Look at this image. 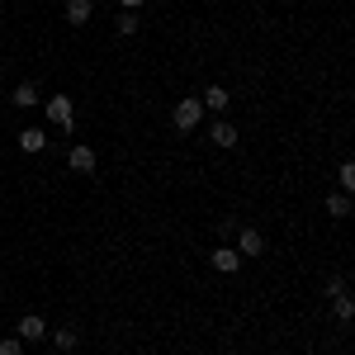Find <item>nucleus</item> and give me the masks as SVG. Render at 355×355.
<instances>
[{
	"mask_svg": "<svg viewBox=\"0 0 355 355\" xmlns=\"http://www.w3.org/2000/svg\"><path fill=\"white\" fill-rule=\"evenodd\" d=\"M43 110H48V123H57L62 133H71V123H76V110H71V100H67V95H53Z\"/></svg>",
	"mask_w": 355,
	"mask_h": 355,
	"instance_id": "nucleus-1",
	"label": "nucleus"
},
{
	"mask_svg": "<svg viewBox=\"0 0 355 355\" xmlns=\"http://www.w3.org/2000/svg\"><path fill=\"white\" fill-rule=\"evenodd\" d=\"M171 119H175V128H180V133H194V128H199V119H204V105H199V100H180Z\"/></svg>",
	"mask_w": 355,
	"mask_h": 355,
	"instance_id": "nucleus-2",
	"label": "nucleus"
},
{
	"mask_svg": "<svg viewBox=\"0 0 355 355\" xmlns=\"http://www.w3.org/2000/svg\"><path fill=\"white\" fill-rule=\"evenodd\" d=\"M232 237H237V256H261V251H266V237H261L256 227H237Z\"/></svg>",
	"mask_w": 355,
	"mask_h": 355,
	"instance_id": "nucleus-3",
	"label": "nucleus"
},
{
	"mask_svg": "<svg viewBox=\"0 0 355 355\" xmlns=\"http://www.w3.org/2000/svg\"><path fill=\"white\" fill-rule=\"evenodd\" d=\"M214 270H223V275H237V270H242L237 246H218V251H214Z\"/></svg>",
	"mask_w": 355,
	"mask_h": 355,
	"instance_id": "nucleus-4",
	"label": "nucleus"
},
{
	"mask_svg": "<svg viewBox=\"0 0 355 355\" xmlns=\"http://www.w3.org/2000/svg\"><path fill=\"white\" fill-rule=\"evenodd\" d=\"M67 162H71V171L90 175V171L100 166V157H95V147H71V157H67Z\"/></svg>",
	"mask_w": 355,
	"mask_h": 355,
	"instance_id": "nucleus-5",
	"label": "nucleus"
},
{
	"mask_svg": "<svg viewBox=\"0 0 355 355\" xmlns=\"http://www.w3.org/2000/svg\"><path fill=\"white\" fill-rule=\"evenodd\" d=\"M90 15H95V0H67V24H90Z\"/></svg>",
	"mask_w": 355,
	"mask_h": 355,
	"instance_id": "nucleus-6",
	"label": "nucleus"
},
{
	"mask_svg": "<svg viewBox=\"0 0 355 355\" xmlns=\"http://www.w3.org/2000/svg\"><path fill=\"white\" fill-rule=\"evenodd\" d=\"M19 336H24V341H43V336H48V322H43L38 313H28V318H19Z\"/></svg>",
	"mask_w": 355,
	"mask_h": 355,
	"instance_id": "nucleus-7",
	"label": "nucleus"
},
{
	"mask_svg": "<svg viewBox=\"0 0 355 355\" xmlns=\"http://www.w3.org/2000/svg\"><path fill=\"white\" fill-rule=\"evenodd\" d=\"M19 110H38V85L33 81H24V85H15V95H10Z\"/></svg>",
	"mask_w": 355,
	"mask_h": 355,
	"instance_id": "nucleus-8",
	"label": "nucleus"
},
{
	"mask_svg": "<svg viewBox=\"0 0 355 355\" xmlns=\"http://www.w3.org/2000/svg\"><path fill=\"white\" fill-rule=\"evenodd\" d=\"M19 147H24L28 157H33V152H43V147H48V137H43V128H24V133H19Z\"/></svg>",
	"mask_w": 355,
	"mask_h": 355,
	"instance_id": "nucleus-9",
	"label": "nucleus"
},
{
	"mask_svg": "<svg viewBox=\"0 0 355 355\" xmlns=\"http://www.w3.org/2000/svg\"><path fill=\"white\" fill-rule=\"evenodd\" d=\"M199 105H204V110H214V114H218V110H227V90H223V85H209Z\"/></svg>",
	"mask_w": 355,
	"mask_h": 355,
	"instance_id": "nucleus-10",
	"label": "nucleus"
},
{
	"mask_svg": "<svg viewBox=\"0 0 355 355\" xmlns=\"http://www.w3.org/2000/svg\"><path fill=\"white\" fill-rule=\"evenodd\" d=\"M76 341H81V331H76V327L53 331V346H57V351H76Z\"/></svg>",
	"mask_w": 355,
	"mask_h": 355,
	"instance_id": "nucleus-11",
	"label": "nucleus"
},
{
	"mask_svg": "<svg viewBox=\"0 0 355 355\" xmlns=\"http://www.w3.org/2000/svg\"><path fill=\"white\" fill-rule=\"evenodd\" d=\"M214 147H237V128L232 123H214Z\"/></svg>",
	"mask_w": 355,
	"mask_h": 355,
	"instance_id": "nucleus-12",
	"label": "nucleus"
},
{
	"mask_svg": "<svg viewBox=\"0 0 355 355\" xmlns=\"http://www.w3.org/2000/svg\"><path fill=\"white\" fill-rule=\"evenodd\" d=\"M327 214L331 218H346L351 214V194H327Z\"/></svg>",
	"mask_w": 355,
	"mask_h": 355,
	"instance_id": "nucleus-13",
	"label": "nucleus"
},
{
	"mask_svg": "<svg viewBox=\"0 0 355 355\" xmlns=\"http://www.w3.org/2000/svg\"><path fill=\"white\" fill-rule=\"evenodd\" d=\"M331 303H336V318H341V322H351V318H355V303H351V294H336Z\"/></svg>",
	"mask_w": 355,
	"mask_h": 355,
	"instance_id": "nucleus-14",
	"label": "nucleus"
},
{
	"mask_svg": "<svg viewBox=\"0 0 355 355\" xmlns=\"http://www.w3.org/2000/svg\"><path fill=\"white\" fill-rule=\"evenodd\" d=\"M119 33H123V38L137 33V10H123V15H119Z\"/></svg>",
	"mask_w": 355,
	"mask_h": 355,
	"instance_id": "nucleus-15",
	"label": "nucleus"
},
{
	"mask_svg": "<svg viewBox=\"0 0 355 355\" xmlns=\"http://www.w3.org/2000/svg\"><path fill=\"white\" fill-rule=\"evenodd\" d=\"M336 180H341V190H355V166H351V162H341Z\"/></svg>",
	"mask_w": 355,
	"mask_h": 355,
	"instance_id": "nucleus-16",
	"label": "nucleus"
},
{
	"mask_svg": "<svg viewBox=\"0 0 355 355\" xmlns=\"http://www.w3.org/2000/svg\"><path fill=\"white\" fill-rule=\"evenodd\" d=\"M0 355H24V341H15V336H10V341H0Z\"/></svg>",
	"mask_w": 355,
	"mask_h": 355,
	"instance_id": "nucleus-17",
	"label": "nucleus"
},
{
	"mask_svg": "<svg viewBox=\"0 0 355 355\" xmlns=\"http://www.w3.org/2000/svg\"><path fill=\"white\" fill-rule=\"evenodd\" d=\"M123 10H142V0H123Z\"/></svg>",
	"mask_w": 355,
	"mask_h": 355,
	"instance_id": "nucleus-18",
	"label": "nucleus"
}]
</instances>
